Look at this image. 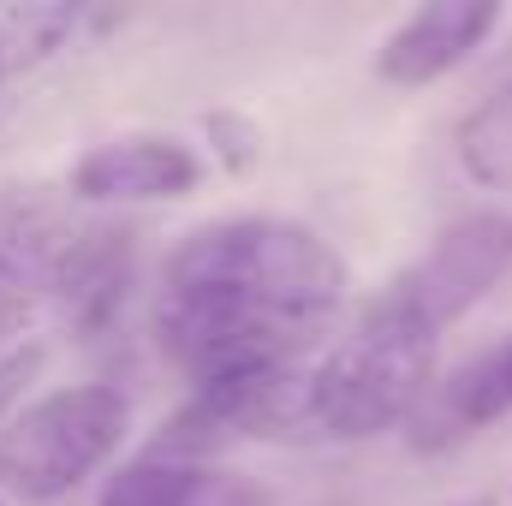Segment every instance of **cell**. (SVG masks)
I'll return each instance as SVG.
<instances>
[{"instance_id": "obj_15", "label": "cell", "mask_w": 512, "mask_h": 506, "mask_svg": "<svg viewBox=\"0 0 512 506\" xmlns=\"http://www.w3.org/2000/svg\"><path fill=\"white\" fill-rule=\"evenodd\" d=\"M459 506H495V501H483V495H477V501H459Z\"/></svg>"}, {"instance_id": "obj_9", "label": "cell", "mask_w": 512, "mask_h": 506, "mask_svg": "<svg viewBox=\"0 0 512 506\" xmlns=\"http://www.w3.org/2000/svg\"><path fill=\"white\" fill-rule=\"evenodd\" d=\"M203 179V161L179 137H114L78 155L72 191L84 203H161L185 197Z\"/></svg>"}, {"instance_id": "obj_1", "label": "cell", "mask_w": 512, "mask_h": 506, "mask_svg": "<svg viewBox=\"0 0 512 506\" xmlns=\"http://www.w3.org/2000/svg\"><path fill=\"white\" fill-rule=\"evenodd\" d=\"M161 286L173 292H227L262 310H280L292 322H322L340 292H346V262L340 251L280 215H233L185 233Z\"/></svg>"}, {"instance_id": "obj_2", "label": "cell", "mask_w": 512, "mask_h": 506, "mask_svg": "<svg viewBox=\"0 0 512 506\" xmlns=\"http://www.w3.org/2000/svg\"><path fill=\"white\" fill-rule=\"evenodd\" d=\"M435 328L405 304L376 298L358 328L310 364V423L316 441H364L423 405L435 387Z\"/></svg>"}, {"instance_id": "obj_7", "label": "cell", "mask_w": 512, "mask_h": 506, "mask_svg": "<svg viewBox=\"0 0 512 506\" xmlns=\"http://www.w3.org/2000/svg\"><path fill=\"white\" fill-rule=\"evenodd\" d=\"M512 411V334L501 346L465 358L459 370L435 376V387L423 393V405L405 423V441L417 453H447L459 441H471L477 429L501 423Z\"/></svg>"}, {"instance_id": "obj_6", "label": "cell", "mask_w": 512, "mask_h": 506, "mask_svg": "<svg viewBox=\"0 0 512 506\" xmlns=\"http://www.w3.org/2000/svg\"><path fill=\"white\" fill-rule=\"evenodd\" d=\"M78 239L84 227H72L66 203L42 185L0 191V334H18L42 298H60V274Z\"/></svg>"}, {"instance_id": "obj_3", "label": "cell", "mask_w": 512, "mask_h": 506, "mask_svg": "<svg viewBox=\"0 0 512 506\" xmlns=\"http://www.w3.org/2000/svg\"><path fill=\"white\" fill-rule=\"evenodd\" d=\"M131 429V399L114 381H72L18 405L0 429V495L48 506L114 459Z\"/></svg>"}, {"instance_id": "obj_11", "label": "cell", "mask_w": 512, "mask_h": 506, "mask_svg": "<svg viewBox=\"0 0 512 506\" xmlns=\"http://www.w3.org/2000/svg\"><path fill=\"white\" fill-rule=\"evenodd\" d=\"M215 471L167 459V453H137L126 459L108 483H102V506H197Z\"/></svg>"}, {"instance_id": "obj_13", "label": "cell", "mask_w": 512, "mask_h": 506, "mask_svg": "<svg viewBox=\"0 0 512 506\" xmlns=\"http://www.w3.org/2000/svg\"><path fill=\"white\" fill-rule=\"evenodd\" d=\"M42 346H12L6 358H0V429H6V417H12V405H18V393L36 381V370H42Z\"/></svg>"}, {"instance_id": "obj_12", "label": "cell", "mask_w": 512, "mask_h": 506, "mask_svg": "<svg viewBox=\"0 0 512 506\" xmlns=\"http://www.w3.org/2000/svg\"><path fill=\"white\" fill-rule=\"evenodd\" d=\"M203 126H209L215 149H221V161H227L233 173H245V167L256 161V126L251 120H239V114H209Z\"/></svg>"}, {"instance_id": "obj_14", "label": "cell", "mask_w": 512, "mask_h": 506, "mask_svg": "<svg viewBox=\"0 0 512 506\" xmlns=\"http://www.w3.org/2000/svg\"><path fill=\"white\" fill-rule=\"evenodd\" d=\"M6 66H12V54H6V42H0V78H6Z\"/></svg>"}, {"instance_id": "obj_4", "label": "cell", "mask_w": 512, "mask_h": 506, "mask_svg": "<svg viewBox=\"0 0 512 506\" xmlns=\"http://www.w3.org/2000/svg\"><path fill=\"white\" fill-rule=\"evenodd\" d=\"M155 340L197 387H209V381L274 370V364H304L310 322H292L280 310H262V304L227 298V292H173V286H161Z\"/></svg>"}, {"instance_id": "obj_8", "label": "cell", "mask_w": 512, "mask_h": 506, "mask_svg": "<svg viewBox=\"0 0 512 506\" xmlns=\"http://www.w3.org/2000/svg\"><path fill=\"white\" fill-rule=\"evenodd\" d=\"M495 24H501L495 0H429L382 42L376 72L399 90H423V84L447 78L453 66H465Z\"/></svg>"}, {"instance_id": "obj_5", "label": "cell", "mask_w": 512, "mask_h": 506, "mask_svg": "<svg viewBox=\"0 0 512 506\" xmlns=\"http://www.w3.org/2000/svg\"><path fill=\"white\" fill-rule=\"evenodd\" d=\"M512 268V215L501 209H477V215H459L429 251L417 256L393 286L387 298L405 304L411 316H423L435 334L453 328L471 304H483L501 274Z\"/></svg>"}, {"instance_id": "obj_10", "label": "cell", "mask_w": 512, "mask_h": 506, "mask_svg": "<svg viewBox=\"0 0 512 506\" xmlns=\"http://www.w3.org/2000/svg\"><path fill=\"white\" fill-rule=\"evenodd\" d=\"M453 149H459V167L489 185V191H507L512 185V78H501L465 120L453 131Z\"/></svg>"}]
</instances>
